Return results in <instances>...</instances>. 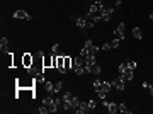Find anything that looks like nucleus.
I'll return each instance as SVG.
<instances>
[{"instance_id":"f257e3e1","label":"nucleus","mask_w":153,"mask_h":114,"mask_svg":"<svg viewBox=\"0 0 153 114\" xmlns=\"http://www.w3.org/2000/svg\"><path fill=\"white\" fill-rule=\"evenodd\" d=\"M43 104L49 107V112H56V111H58V107H60V106L56 104V101H55V97H53V95L44 97V99H43Z\"/></svg>"},{"instance_id":"f03ea898","label":"nucleus","mask_w":153,"mask_h":114,"mask_svg":"<svg viewBox=\"0 0 153 114\" xmlns=\"http://www.w3.org/2000/svg\"><path fill=\"white\" fill-rule=\"evenodd\" d=\"M126 80H124V75L121 73L119 75V78H116V80H112V82H111V84H112V87H116V89H117L119 92H123L126 89V84H124Z\"/></svg>"},{"instance_id":"7ed1b4c3","label":"nucleus","mask_w":153,"mask_h":114,"mask_svg":"<svg viewBox=\"0 0 153 114\" xmlns=\"http://www.w3.org/2000/svg\"><path fill=\"white\" fill-rule=\"evenodd\" d=\"M114 12H116V9H114V7H107L106 10H102V12H100V17H102V21H104V22H107L109 19L112 17V14H114Z\"/></svg>"},{"instance_id":"20e7f679","label":"nucleus","mask_w":153,"mask_h":114,"mask_svg":"<svg viewBox=\"0 0 153 114\" xmlns=\"http://www.w3.org/2000/svg\"><path fill=\"white\" fill-rule=\"evenodd\" d=\"M32 63H34V56H31L29 53H24V55H22V65H24V68H31V67H32Z\"/></svg>"},{"instance_id":"39448f33","label":"nucleus","mask_w":153,"mask_h":114,"mask_svg":"<svg viewBox=\"0 0 153 114\" xmlns=\"http://www.w3.org/2000/svg\"><path fill=\"white\" fill-rule=\"evenodd\" d=\"M14 17H15V19H24V21H31V19H32L26 10H21V9L14 12Z\"/></svg>"},{"instance_id":"423d86ee","label":"nucleus","mask_w":153,"mask_h":114,"mask_svg":"<svg viewBox=\"0 0 153 114\" xmlns=\"http://www.w3.org/2000/svg\"><path fill=\"white\" fill-rule=\"evenodd\" d=\"M87 111H90V107H89V102H80L78 107L75 109V112H78V114H83V112H87Z\"/></svg>"},{"instance_id":"0eeeda50","label":"nucleus","mask_w":153,"mask_h":114,"mask_svg":"<svg viewBox=\"0 0 153 114\" xmlns=\"http://www.w3.org/2000/svg\"><path fill=\"white\" fill-rule=\"evenodd\" d=\"M0 50H2V53L9 55V39L7 38H2L0 39Z\"/></svg>"},{"instance_id":"6e6552de","label":"nucleus","mask_w":153,"mask_h":114,"mask_svg":"<svg viewBox=\"0 0 153 114\" xmlns=\"http://www.w3.org/2000/svg\"><path fill=\"white\" fill-rule=\"evenodd\" d=\"M75 24H77L80 29H87V19H85V17H78V19H75Z\"/></svg>"},{"instance_id":"1a4fd4ad","label":"nucleus","mask_w":153,"mask_h":114,"mask_svg":"<svg viewBox=\"0 0 153 114\" xmlns=\"http://www.w3.org/2000/svg\"><path fill=\"white\" fill-rule=\"evenodd\" d=\"M65 102H68V104H70V107H72V109H77V107H78V104H80V101H78V97H72V99H70V101H65Z\"/></svg>"},{"instance_id":"9d476101","label":"nucleus","mask_w":153,"mask_h":114,"mask_svg":"<svg viewBox=\"0 0 153 114\" xmlns=\"http://www.w3.org/2000/svg\"><path fill=\"white\" fill-rule=\"evenodd\" d=\"M83 63H85V58L82 56V55H78V56L73 60V65H75V67H83Z\"/></svg>"},{"instance_id":"9b49d317","label":"nucleus","mask_w":153,"mask_h":114,"mask_svg":"<svg viewBox=\"0 0 153 114\" xmlns=\"http://www.w3.org/2000/svg\"><path fill=\"white\" fill-rule=\"evenodd\" d=\"M85 65H87V67H94V65H95V56H94V55H89V56L85 58Z\"/></svg>"},{"instance_id":"f8f14e48","label":"nucleus","mask_w":153,"mask_h":114,"mask_svg":"<svg viewBox=\"0 0 153 114\" xmlns=\"http://www.w3.org/2000/svg\"><path fill=\"white\" fill-rule=\"evenodd\" d=\"M107 111H109V112H111V114L117 112V111H119V106H117V104H116V102H109V106H107Z\"/></svg>"},{"instance_id":"ddd939ff","label":"nucleus","mask_w":153,"mask_h":114,"mask_svg":"<svg viewBox=\"0 0 153 114\" xmlns=\"http://www.w3.org/2000/svg\"><path fill=\"white\" fill-rule=\"evenodd\" d=\"M133 36H134L136 39H140V41H141V38H143L141 29H140V27H133Z\"/></svg>"},{"instance_id":"4468645a","label":"nucleus","mask_w":153,"mask_h":114,"mask_svg":"<svg viewBox=\"0 0 153 114\" xmlns=\"http://www.w3.org/2000/svg\"><path fill=\"white\" fill-rule=\"evenodd\" d=\"M72 67H75L73 61H72V58H70V56H65V68H66V72L72 68Z\"/></svg>"},{"instance_id":"2eb2a0df","label":"nucleus","mask_w":153,"mask_h":114,"mask_svg":"<svg viewBox=\"0 0 153 114\" xmlns=\"http://www.w3.org/2000/svg\"><path fill=\"white\" fill-rule=\"evenodd\" d=\"M61 89H63V82H56V84H55V92H51L49 95H56Z\"/></svg>"},{"instance_id":"dca6fc26","label":"nucleus","mask_w":153,"mask_h":114,"mask_svg":"<svg viewBox=\"0 0 153 114\" xmlns=\"http://www.w3.org/2000/svg\"><path fill=\"white\" fill-rule=\"evenodd\" d=\"M89 12H90L92 15H95V14H99V4H95V2H94V4L90 5V9H89Z\"/></svg>"},{"instance_id":"f3484780","label":"nucleus","mask_w":153,"mask_h":114,"mask_svg":"<svg viewBox=\"0 0 153 114\" xmlns=\"http://www.w3.org/2000/svg\"><path fill=\"white\" fill-rule=\"evenodd\" d=\"M44 89L51 94V92H55V84L53 82H44Z\"/></svg>"},{"instance_id":"a211bd4d","label":"nucleus","mask_w":153,"mask_h":114,"mask_svg":"<svg viewBox=\"0 0 153 114\" xmlns=\"http://www.w3.org/2000/svg\"><path fill=\"white\" fill-rule=\"evenodd\" d=\"M90 73L92 75H99V73H100V67H99L97 63L94 65V67H90Z\"/></svg>"},{"instance_id":"6ab92c4d","label":"nucleus","mask_w":153,"mask_h":114,"mask_svg":"<svg viewBox=\"0 0 153 114\" xmlns=\"http://www.w3.org/2000/svg\"><path fill=\"white\" fill-rule=\"evenodd\" d=\"M111 89H112V84H111V82H102V89H100V90L109 92Z\"/></svg>"},{"instance_id":"aec40b11","label":"nucleus","mask_w":153,"mask_h":114,"mask_svg":"<svg viewBox=\"0 0 153 114\" xmlns=\"http://www.w3.org/2000/svg\"><path fill=\"white\" fill-rule=\"evenodd\" d=\"M124 29H126V24H124V22H119L117 27L114 29V31H116V32H124Z\"/></svg>"},{"instance_id":"412c9836","label":"nucleus","mask_w":153,"mask_h":114,"mask_svg":"<svg viewBox=\"0 0 153 114\" xmlns=\"http://www.w3.org/2000/svg\"><path fill=\"white\" fill-rule=\"evenodd\" d=\"M119 111H121V112H124V114H131V109L126 107V104H119Z\"/></svg>"},{"instance_id":"4be33fe9","label":"nucleus","mask_w":153,"mask_h":114,"mask_svg":"<svg viewBox=\"0 0 153 114\" xmlns=\"http://www.w3.org/2000/svg\"><path fill=\"white\" fill-rule=\"evenodd\" d=\"M94 89H95V92H99L102 89V80H94Z\"/></svg>"},{"instance_id":"5701e85b","label":"nucleus","mask_w":153,"mask_h":114,"mask_svg":"<svg viewBox=\"0 0 153 114\" xmlns=\"http://www.w3.org/2000/svg\"><path fill=\"white\" fill-rule=\"evenodd\" d=\"M73 68H75V73L78 75V77L85 73V68H83V67H73Z\"/></svg>"},{"instance_id":"b1692460","label":"nucleus","mask_w":153,"mask_h":114,"mask_svg":"<svg viewBox=\"0 0 153 114\" xmlns=\"http://www.w3.org/2000/svg\"><path fill=\"white\" fill-rule=\"evenodd\" d=\"M124 75V80H133V70H126V73Z\"/></svg>"},{"instance_id":"393cba45","label":"nucleus","mask_w":153,"mask_h":114,"mask_svg":"<svg viewBox=\"0 0 153 114\" xmlns=\"http://www.w3.org/2000/svg\"><path fill=\"white\" fill-rule=\"evenodd\" d=\"M80 55H82L83 58H87L89 55H90V50H89V48H85V46H83V48H82V51H80Z\"/></svg>"},{"instance_id":"a878e982","label":"nucleus","mask_w":153,"mask_h":114,"mask_svg":"<svg viewBox=\"0 0 153 114\" xmlns=\"http://www.w3.org/2000/svg\"><path fill=\"white\" fill-rule=\"evenodd\" d=\"M38 111H39L41 114H48V112H49V107H48V106H44V104H43V106H41V107L38 109Z\"/></svg>"},{"instance_id":"bb28decb","label":"nucleus","mask_w":153,"mask_h":114,"mask_svg":"<svg viewBox=\"0 0 153 114\" xmlns=\"http://www.w3.org/2000/svg\"><path fill=\"white\" fill-rule=\"evenodd\" d=\"M126 70H128V63H121L119 65V73H126Z\"/></svg>"},{"instance_id":"cd10ccee","label":"nucleus","mask_w":153,"mask_h":114,"mask_svg":"<svg viewBox=\"0 0 153 114\" xmlns=\"http://www.w3.org/2000/svg\"><path fill=\"white\" fill-rule=\"evenodd\" d=\"M119 44H121V39H117V38H114L112 43H111V46H112V48H119Z\"/></svg>"},{"instance_id":"c85d7f7f","label":"nucleus","mask_w":153,"mask_h":114,"mask_svg":"<svg viewBox=\"0 0 153 114\" xmlns=\"http://www.w3.org/2000/svg\"><path fill=\"white\" fill-rule=\"evenodd\" d=\"M97 94H99V99H100V101H104V99L107 97V92H106V90H99Z\"/></svg>"},{"instance_id":"c756f323","label":"nucleus","mask_w":153,"mask_h":114,"mask_svg":"<svg viewBox=\"0 0 153 114\" xmlns=\"http://www.w3.org/2000/svg\"><path fill=\"white\" fill-rule=\"evenodd\" d=\"M72 92H65V94H63V101H70V99H72Z\"/></svg>"},{"instance_id":"7c9ffc66","label":"nucleus","mask_w":153,"mask_h":114,"mask_svg":"<svg viewBox=\"0 0 153 114\" xmlns=\"http://www.w3.org/2000/svg\"><path fill=\"white\" fill-rule=\"evenodd\" d=\"M97 53H99V46H92V48H90V55H94V56H95Z\"/></svg>"},{"instance_id":"2f4dec72","label":"nucleus","mask_w":153,"mask_h":114,"mask_svg":"<svg viewBox=\"0 0 153 114\" xmlns=\"http://www.w3.org/2000/svg\"><path fill=\"white\" fill-rule=\"evenodd\" d=\"M134 68H136V63L134 61H128V70H133V72H134Z\"/></svg>"},{"instance_id":"473e14b6","label":"nucleus","mask_w":153,"mask_h":114,"mask_svg":"<svg viewBox=\"0 0 153 114\" xmlns=\"http://www.w3.org/2000/svg\"><path fill=\"white\" fill-rule=\"evenodd\" d=\"M112 46H111V43H106V44H102V51H109Z\"/></svg>"},{"instance_id":"72a5a7b5","label":"nucleus","mask_w":153,"mask_h":114,"mask_svg":"<svg viewBox=\"0 0 153 114\" xmlns=\"http://www.w3.org/2000/svg\"><path fill=\"white\" fill-rule=\"evenodd\" d=\"M94 24H95V22H94L92 19H87V29H92V27H94Z\"/></svg>"},{"instance_id":"f704fd0d","label":"nucleus","mask_w":153,"mask_h":114,"mask_svg":"<svg viewBox=\"0 0 153 114\" xmlns=\"http://www.w3.org/2000/svg\"><path fill=\"white\" fill-rule=\"evenodd\" d=\"M89 107H90V109H95L97 107V102L94 101V99H92V101H89Z\"/></svg>"},{"instance_id":"c9c22d12","label":"nucleus","mask_w":153,"mask_h":114,"mask_svg":"<svg viewBox=\"0 0 153 114\" xmlns=\"http://www.w3.org/2000/svg\"><path fill=\"white\" fill-rule=\"evenodd\" d=\"M92 46H94V43H92L90 39H87V41H85V48H89V50H90Z\"/></svg>"},{"instance_id":"e433bc0d","label":"nucleus","mask_w":153,"mask_h":114,"mask_svg":"<svg viewBox=\"0 0 153 114\" xmlns=\"http://www.w3.org/2000/svg\"><path fill=\"white\" fill-rule=\"evenodd\" d=\"M51 51H53V53H58V51H60V44H53Z\"/></svg>"},{"instance_id":"4c0bfd02","label":"nucleus","mask_w":153,"mask_h":114,"mask_svg":"<svg viewBox=\"0 0 153 114\" xmlns=\"http://www.w3.org/2000/svg\"><path fill=\"white\" fill-rule=\"evenodd\" d=\"M114 9H116V10H119V9H121V0H116V4H114Z\"/></svg>"},{"instance_id":"58836bf2","label":"nucleus","mask_w":153,"mask_h":114,"mask_svg":"<svg viewBox=\"0 0 153 114\" xmlns=\"http://www.w3.org/2000/svg\"><path fill=\"white\" fill-rule=\"evenodd\" d=\"M146 90H148V92H150V94H151V95H153V85H150V84H148V87H146Z\"/></svg>"},{"instance_id":"ea45409f","label":"nucleus","mask_w":153,"mask_h":114,"mask_svg":"<svg viewBox=\"0 0 153 114\" xmlns=\"http://www.w3.org/2000/svg\"><path fill=\"white\" fill-rule=\"evenodd\" d=\"M150 19H151V21H153V12H151V14H150Z\"/></svg>"}]
</instances>
